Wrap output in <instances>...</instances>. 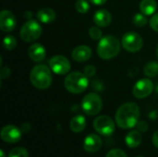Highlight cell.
<instances>
[{"label":"cell","instance_id":"6da1fadb","mask_svg":"<svg viewBox=\"0 0 158 157\" xmlns=\"http://www.w3.org/2000/svg\"><path fill=\"white\" fill-rule=\"evenodd\" d=\"M140 108L135 103H126L118 107L115 119L117 125L123 130H130L135 127L139 121Z\"/></svg>","mask_w":158,"mask_h":157},{"label":"cell","instance_id":"7a4b0ae2","mask_svg":"<svg viewBox=\"0 0 158 157\" xmlns=\"http://www.w3.org/2000/svg\"><path fill=\"white\" fill-rule=\"evenodd\" d=\"M30 81L31 84L39 90L49 88L53 81L51 69L44 64L36 65L30 73Z\"/></svg>","mask_w":158,"mask_h":157},{"label":"cell","instance_id":"3957f363","mask_svg":"<svg viewBox=\"0 0 158 157\" xmlns=\"http://www.w3.org/2000/svg\"><path fill=\"white\" fill-rule=\"evenodd\" d=\"M120 51V43L117 37L113 35H106L101 38L97 45L98 56L105 60L114 58Z\"/></svg>","mask_w":158,"mask_h":157},{"label":"cell","instance_id":"277c9868","mask_svg":"<svg viewBox=\"0 0 158 157\" xmlns=\"http://www.w3.org/2000/svg\"><path fill=\"white\" fill-rule=\"evenodd\" d=\"M89 85L88 77L81 72L74 71L69 73L64 81V86L68 92L74 94L83 93Z\"/></svg>","mask_w":158,"mask_h":157},{"label":"cell","instance_id":"5b68a950","mask_svg":"<svg viewBox=\"0 0 158 157\" xmlns=\"http://www.w3.org/2000/svg\"><path fill=\"white\" fill-rule=\"evenodd\" d=\"M103 107V101L99 94L95 93H88L83 97L81 101L82 111L87 116H95L97 115Z\"/></svg>","mask_w":158,"mask_h":157},{"label":"cell","instance_id":"8992f818","mask_svg":"<svg viewBox=\"0 0 158 157\" xmlns=\"http://www.w3.org/2000/svg\"><path fill=\"white\" fill-rule=\"evenodd\" d=\"M41 34H42V27L36 20L33 19H30L26 21L22 25L19 32V36L21 40L27 43H31L37 40L41 36Z\"/></svg>","mask_w":158,"mask_h":157},{"label":"cell","instance_id":"52a82bcc","mask_svg":"<svg viewBox=\"0 0 158 157\" xmlns=\"http://www.w3.org/2000/svg\"><path fill=\"white\" fill-rule=\"evenodd\" d=\"M122 46L125 50L131 53H136L140 51L143 47V41L141 35L136 32L129 31L125 33L121 40Z\"/></svg>","mask_w":158,"mask_h":157},{"label":"cell","instance_id":"ba28073f","mask_svg":"<svg viewBox=\"0 0 158 157\" xmlns=\"http://www.w3.org/2000/svg\"><path fill=\"white\" fill-rule=\"evenodd\" d=\"M94 128L99 134L109 136L115 131V123L108 116H99L94 120Z\"/></svg>","mask_w":158,"mask_h":157},{"label":"cell","instance_id":"9c48e42d","mask_svg":"<svg viewBox=\"0 0 158 157\" xmlns=\"http://www.w3.org/2000/svg\"><path fill=\"white\" fill-rule=\"evenodd\" d=\"M154 91V83L149 79L139 80L132 89V93L137 99H143L148 97Z\"/></svg>","mask_w":158,"mask_h":157},{"label":"cell","instance_id":"30bf717a","mask_svg":"<svg viewBox=\"0 0 158 157\" xmlns=\"http://www.w3.org/2000/svg\"><path fill=\"white\" fill-rule=\"evenodd\" d=\"M49 67L57 75H65L70 69V62L63 56H55L49 60Z\"/></svg>","mask_w":158,"mask_h":157},{"label":"cell","instance_id":"8fae6325","mask_svg":"<svg viewBox=\"0 0 158 157\" xmlns=\"http://www.w3.org/2000/svg\"><path fill=\"white\" fill-rule=\"evenodd\" d=\"M0 136L5 143H17L21 140L22 132L18 127L14 125H7L1 130Z\"/></svg>","mask_w":158,"mask_h":157},{"label":"cell","instance_id":"7c38bea8","mask_svg":"<svg viewBox=\"0 0 158 157\" xmlns=\"http://www.w3.org/2000/svg\"><path fill=\"white\" fill-rule=\"evenodd\" d=\"M16 27V19L9 10H2L0 13V29L3 31H12Z\"/></svg>","mask_w":158,"mask_h":157},{"label":"cell","instance_id":"4fadbf2b","mask_svg":"<svg viewBox=\"0 0 158 157\" xmlns=\"http://www.w3.org/2000/svg\"><path fill=\"white\" fill-rule=\"evenodd\" d=\"M102 144H103V141L98 135L90 134L85 138L83 142V149L87 153L93 154L98 152L101 149Z\"/></svg>","mask_w":158,"mask_h":157},{"label":"cell","instance_id":"5bb4252c","mask_svg":"<svg viewBox=\"0 0 158 157\" xmlns=\"http://www.w3.org/2000/svg\"><path fill=\"white\" fill-rule=\"evenodd\" d=\"M71 56L77 62H85L92 56V49L87 45H79L74 48Z\"/></svg>","mask_w":158,"mask_h":157},{"label":"cell","instance_id":"9a60e30c","mask_svg":"<svg viewBox=\"0 0 158 157\" xmlns=\"http://www.w3.org/2000/svg\"><path fill=\"white\" fill-rule=\"evenodd\" d=\"M30 58L34 62H42L45 58V48L41 43H33L28 49Z\"/></svg>","mask_w":158,"mask_h":157},{"label":"cell","instance_id":"2e32d148","mask_svg":"<svg viewBox=\"0 0 158 157\" xmlns=\"http://www.w3.org/2000/svg\"><path fill=\"white\" fill-rule=\"evenodd\" d=\"M94 21L98 27H107L112 21L111 14L106 9H99L94 13Z\"/></svg>","mask_w":158,"mask_h":157},{"label":"cell","instance_id":"e0dca14e","mask_svg":"<svg viewBox=\"0 0 158 157\" xmlns=\"http://www.w3.org/2000/svg\"><path fill=\"white\" fill-rule=\"evenodd\" d=\"M36 17L38 19V20L42 23H45V24H48V23H51L53 22L55 19H56V12L50 8V7H44V8H41L37 14H36Z\"/></svg>","mask_w":158,"mask_h":157},{"label":"cell","instance_id":"ac0fdd59","mask_svg":"<svg viewBox=\"0 0 158 157\" xmlns=\"http://www.w3.org/2000/svg\"><path fill=\"white\" fill-rule=\"evenodd\" d=\"M125 143L130 148H137L142 143V134L139 130H131L125 137Z\"/></svg>","mask_w":158,"mask_h":157},{"label":"cell","instance_id":"d6986e66","mask_svg":"<svg viewBox=\"0 0 158 157\" xmlns=\"http://www.w3.org/2000/svg\"><path fill=\"white\" fill-rule=\"evenodd\" d=\"M157 9V4L156 0H142L140 3V10L145 16L154 15Z\"/></svg>","mask_w":158,"mask_h":157},{"label":"cell","instance_id":"ffe728a7","mask_svg":"<svg viewBox=\"0 0 158 157\" xmlns=\"http://www.w3.org/2000/svg\"><path fill=\"white\" fill-rule=\"evenodd\" d=\"M86 128V119L83 116L78 115L74 118H72L70 121V129L73 132L79 133L84 130Z\"/></svg>","mask_w":158,"mask_h":157},{"label":"cell","instance_id":"44dd1931","mask_svg":"<svg viewBox=\"0 0 158 157\" xmlns=\"http://www.w3.org/2000/svg\"><path fill=\"white\" fill-rule=\"evenodd\" d=\"M144 75L149 78H154L158 75V63L156 61H151L145 65L143 69Z\"/></svg>","mask_w":158,"mask_h":157},{"label":"cell","instance_id":"7402d4cb","mask_svg":"<svg viewBox=\"0 0 158 157\" xmlns=\"http://www.w3.org/2000/svg\"><path fill=\"white\" fill-rule=\"evenodd\" d=\"M75 8L79 13L85 14L90 9V5L87 0H77L75 3Z\"/></svg>","mask_w":158,"mask_h":157},{"label":"cell","instance_id":"603a6c76","mask_svg":"<svg viewBox=\"0 0 158 157\" xmlns=\"http://www.w3.org/2000/svg\"><path fill=\"white\" fill-rule=\"evenodd\" d=\"M8 157H29V154L23 147H15L9 152Z\"/></svg>","mask_w":158,"mask_h":157},{"label":"cell","instance_id":"cb8c5ba5","mask_svg":"<svg viewBox=\"0 0 158 157\" xmlns=\"http://www.w3.org/2000/svg\"><path fill=\"white\" fill-rule=\"evenodd\" d=\"M133 24L137 27H143L144 25H146L147 23V18L144 14L141 13H137L134 15L133 19H132Z\"/></svg>","mask_w":158,"mask_h":157},{"label":"cell","instance_id":"d4e9b609","mask_svg":"<svg viewBox=\"0 0 158 157\" xmlns=\"http://www.w3.org/2000/svg\"><path fill=\"white\" fill-rule=\"evenodd\" d=\"M3 44H4V47L6 49V50H12L16 47V44H17V40L15 39L14 36L12 35H7L4 38V41H3Z\"/></svg>","mask_w":158,"mask_h":157},{"label":"cell","instance_id":"484cf974","mask_svg":"<svg viewBox=\"0 0 158 157\" xmlns=\"http://www.w3.org/2000/svg\"><path fill=\"white\" fill-rule=\"evenodd\" d=\"M89 35L93 40H99L102 38V31L97 27H91L89 29Z\"/></svg>","mask_w":158,"mask_h":157},{"label":"cell","instance_id":"4316f807","mask_svg":"<svg viewBox=\"0 0 158 157\" xmlns=\"http://www.w3.org/2000/svg\"><path fill=\"white\" fill-rule=\"evenodd\" d=\"M106 157H128L127 155L124 153V151L120 149H112L110 150Z\"/></svg>","mask_w":158,"mask_h":157},{"label":"cell","instance_id":"83f0119b","mask_svg":"<svg viewBox=\"0 0 158 157\" xmlns=\"http://www.w3.org/2000/svg\"><path fill=\"white\" fill-rule=\"evenodd\" d=\"M149 23H150L151 28H152L155 31L158 32V13H156V14H154V15L152 16V18H151V19H150V21H149Z\"/></svg>","mask_w":158,"mask_h":157},{"label":"cell","instance_id":"f1b7e54d","mask_svg":"<svg viewBox=\"0 0 158 157\" xmlns=\"http://www.w3.org/2000/svg\"><path fill=\"white\" fill-rule=\"evenodd\" d=\"M96 72V68L93 65H88L84 68V70H83V73L87 76V77H93Z\"/></svg>","mask_w":158,"mask_h":157},{"label":"cell","instance_id":"f546056e","mask_svg":"<svg viewBox=\"0 0 158 157\" xmlns=\"http://www.w3.org/2000/svg\"><path fill=\"white\" fill-rule=\"evenodd\" d=\"M136 126H137L138 130H141V131H146V130H147V129H148V125H147V124H146V122H144V121L138 122Z\"/></svg>","mask_w":158,"mask_h":157},{"label":"cell","instance_id":"4dcf8cb0","mask_svg":"<svg viewBox=\"0 0 158 157\" xmlns=\"http://www.w3.org/2000/svg\"><path fill=\"white\" fill-rule=\"evenodd\" d=\"M10 75V69L8 68H3L1 69V78L6 79Z\"/></svg>","mask_w":158,"mask_h":157},{"label":"cell","instance_id":"1f68e13d","mask_svg":"<svg viewBox=\"0 0 158 157\" xmlns=\"http://www.w3.org/2000/svg\"><path fill=\"white\" fill-rule=\"evenodd\" d=\"M152 142H153L154 146L158 149V130H156V131L154 133L153 138H152Z\"/></svg>","mask_w":158,"mask_h":157},{"label":"cell","instance_id":"d6a6232c","mask_svg":"<svg viewBox=\"0 0 158 157\" xmlns=\"http://www.w3.org/2000/svg\"><path fill=\"white\" fill-rule=\"evenodd\" d=\"M91 3H93L94 5H96V6H102L104 4L106 3L107 0H89Z\"/></svg>","mask_w":158,"mask_h":157},{"label":"cell","instance_id":"836d02e7","mask_svg":"<svg viewBox=\"0 0 158 157\" xmlns=\"http://www.w3.org/2000/svg\"><path fill=\"white\" fill-rule=\"evenodd\" d=\"M0 155H1V157H6L5 152H4L3 150H1V151H0Z\"/></svg>","mask_w":158,"mask_h":157},{"label":"cell","instance_id":"e575fe53","mask_svg":"<svg viewBox=\"0 0 158 157\" xmlns=\"http://www.w3.org/2000/svg\"><path fill=\"white\" fill-rule=\"evenodd\" d=\"M156 56H157V58H158V44H157V47H156Z\"/></svg>","mask_w":158,"mask_h":157},{"label":"cell","instance_id":"d590c367","mask_svg":"<svg viewBox=\"0 0 158 157\" xmlns=\"http://www.w3.org/2000/svg\"><path fill=\"white\" fill-rule=\"evenodd\" d=\"M156 92H157V93H158V85H157V86H156Z\"/></svg>","mask_w":158,"mask_h":157},{"label":"cell","instance_id":"8d00e7d4","mask_svg":"<svg viewBox=\"0 0 158 157\" xmlns=\"http://www.w3.org/2000/svg\"><path fill=\"white\" fill-rule=\"evenodd\" d=\"M137 157H143V156H137Z\"/></svg>","mask_w":158,"mask_h":157}]
</instances>
